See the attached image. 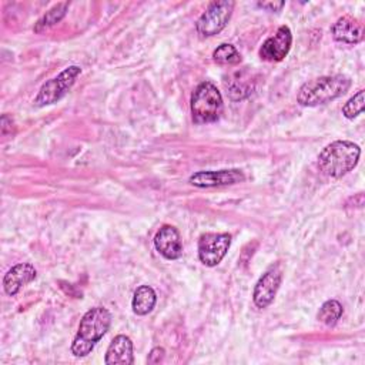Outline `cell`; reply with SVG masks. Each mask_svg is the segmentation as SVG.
Returning a JSON list of instances; mask_svg holds the SVG:
<instances>
[{
  "label": "cell",
  "instance_id": "6da1fadb",
  "mask_svg": "<svg viewBox=\"0 0 365 365\" xmlns=\"http://www.w3.org/2000/svg\"><path fill=\"white\" fill-rule=\"evenodd\" d=\"M111 325V314L104 307L90 308L81 318L78 331L71 344V354L77 358L87 356L96 344L106 335Z\"/></svg>",
  "mask_w": 365,
  "mask_h": 365
},
{
  "label": "cell",
  "instance_id": "7a4b0ae2",
  "mask_svg": "<svg viewBox=\"0 0 365 365\" xmlns=\"http://www.w3.org/2000/svg\"><path fill=\"white\" fill-rule=\"evenodd\" d=\"M361 155L358 144L348 140H336L322 148L318 155V168L322 174L339 178L352 171Z\"/></svg>",
  "mask_w": 365,
  "mask_h": 365
},
{
  "label": "cell",
  "instance_id": "3957f363",
  "mask_svg": "<svg viewBox=\"0 0 365 365\" xmlns=\"http://www.w3.org/2000/svg\"><path fill=\"white\" fill-rule=\"evenodd\" d=\"M349 87L351 78L344 74L317 77L299 87L297 101L304 107H315L344 96Z\"/></svg>",
  "mask_w": 365,
  "mask_h": 365
},
{
  "label": "cell",
  "instance_id": "277c9868",
  "mask_svg": "<svg viewBox=\"0 0 365 365\" xmlns=\"http://www.w3.org/2000/svg\"><path fill=\"white\" fill-rule=\"evenodd\" d=\"M190 108L194 123H214L221 117L224 111L222 96L212 83L202 81L197 86L191 96Z\"/></svg>",
  "mask_w": 365,
  "mask_h": 365
},
{
  "label": "cell",
  "instance_id": "5b68a950",
  "mask_svg": "<svg viewBox=\"0 0 365 365\" xmlns=\"http://www.w3.org/2000/svg\"><path fill=\"white\" fill-rule=\"evenodd\" d=\"M81 68L78 66H70L64 68L58 76L47 80L38 90L34 104L37 107L48 106L57 103L60 98H63L68 90L76 83V78L80 76Z\"/></svg>",
  "mask_w": 365,
  "mask_h": 365
},
{
  "label": "cell",
  "instance_id": "8992f818",
  "mask_svg": "<svg viewBox=\"0 0 365 365\" xmlns=\"http://www.w3.org/2000/svg\"><path fill=\"white\" fill-rule=\"evenodd\" d=\"M235 3L231 0H220L208 4L205 11L195 23V30L202 37L218 34L230 21Z\"/></svg>",
  "mask_w": 365,
  "mask_h": 365
},
{
  "label": "cell",
  "instance_id": "52a82bcc",
  "mask_svg": "<svg viewBox=\"0 0 365 365\" xmlns=\"http://www.w3.org/2000/svg\"><path fill=\"white\" fill-rule=\"evenodd\" d=\"M231 245L228 232H205L198 240V258L205 267L218 265Z\"/></svg>",
  "mask_w": 365,
  "mask_h": 365
},
{
  "label": "cell",
  "instance_id": "ba28073f",
  "mask_svg": "<svg viewBox=\"0 0 365 365\" xmlns=\"http://www.w3.org/2000/svg\"><path fill=\"white\" fill-rule=\"evenodd\" d=\"M282 282V267L279 262L272 264L257 281L252 292V301L257 308H267L275 298Z\"/></svg>",
  "mask_w": 365,
  "mask_h": 365
},
{
  "label": "cell",
  "instance_id": "9c48e42d",
  "mask_svg": "<svg viewBox=\"0 0 365 365\" xmlns=\"http://www.w3.org/2000/svg\"><path fill=\"white\" fill-rule=\"evenodd\" d=\"M292 44V33L288 26H279L275 34L269 36L259 47V57L265 61H281L284 60Z\"/></svg>",
  "mask_w": 365,
  "mask_h": 365
},
{
  "label": "cell",
  "instance_id": "30bf717a",
  "mask_svg": "<svg viewBox=\"0 0 365 365\" xmlns=\"http://www.w3.org/2000/svg\"><path fill=\"white\" fill-rule=\"evenodd\" d=\"M245 175L238 168H228V170H218V171H198L190 177V184L200 188H210V187H222V185H232L242 182Z\"/></svg>",
  "mask_w": 365,
  "mask_h": 365
},
{
  "label": "cell",
  "instance_id": "8fae6325",
  "mask_svg": "<svg viewBox=\"0 0 365 365\" xmlns=\"http://www.w3.org/2000/svg\"><path fill=\"white\" fill-rule=\"evenodd\" d=\"M155 250L165 259H178L182 255V242L180 232L173 225H163L154 237Z\"/></svg>",
  "mask_w": 365,
  "mask_h": 365
},
{
  "label": "cell",
  "instance_id": "7c38bea8",
  "mask_svg": "<svg viewBox=\"0 0 365 365\" xmlns=\"http://www.w3.org/2000/svg\"><path fill=\"white\" fill-rule=\"evenodd\" d=\"M331 34L335 41L354 46L364 40V24L351 16H342L332 24Z\"/></svg>",
  "mask_w": 365,
  "mask_h": 365
},
{
  "label": "cell",
  "instance_id": "4fadbf2b",
  "mask_svg": "<svg viewBox=\"0 0 365 365\" xmlns=\"http://www.w3.org/2000/svg\"><path fill=\"white\" fill-rule=\"evenodd\" d=\"M36 275L37 271L30 262H20L13 265L3 278L4 292L10 297L16 295L24 285L30 284Z\"/></svg>",
  "mask_w": 365,
  "mask_h": 365
},
{
  "label": "cell",
  "instance_id": "5bb4252c",
  "mask_svg": "<svg viewBox=\"0 0 365 365\" xmlns=\"http://www.w3.org/2000/svg\"><path fill=\"white\" fill-rule=\"evenodd\" d=\"M104 362L107 365H131L134 364V356H133V342L128 336L125 335H117L114 339L110 342Z\"/></svg>",
  "mask_w": 365,
  "mask_h": 365
},
{
  "label": "cell",
  "instance_id": "9a60e30c",
  "mask_svg": "<svg viewBox=\"0 0 365 365\" xmlns=\"http://www.w3.org/2000/svg\"><path fill=\"white\" fill-rule=\"evenodd\" d=\"M254 86V78L248 70L237 71L230 77V80H227V93L234 101L244 100L252 93Z\"/></svg>",
  "mask_w": 365,
  "mask_h": 365
},
{
  "label": "cell",
  "instance_id": "2e32d148",
  "mask_svg": "<svg viewBox=\"0 0 365 365\" xmlns=\"http://www.w3.org/2000/svg\"><path fill=\"white\" fill-rule=\"evenodd\" d=\"M157 302V294L150 285H140L133 295V311L137 315H147L153 311Z\"/></svg>",
  "mask_w": 365,
  "mask_h": 365
},
{
  "label": "cell",
  "instance_id": "e0dca14e",
  "mask_svg": "<svg viewBox=\"0 0 365 365\" xmlns=\"http://www.w3.org/2000/svg\"><path fill=\"white\" fill-rule=\"evenodd\" d=\"M67 9H68V3H58V4H54L51 9H48L36 23L34 26V31L36 33H41L47 29H50L51 26L57 24L58 21L63 20V17L66 16L67 13Z\"/></svg>",
  "mask_w": 365,
  "mask_h": 365
},
{
  "label": "cell",
  "instance_id": "ac0fdd59",
  "mask_svg": "<svg viewBox=\"0 0 365 365\" xmlns=\"http://www.w3.org/2000/svg\"><path fill=\"white\" fill-rule=\"evenodd\" d=\"M342 312H344V308L339 301L328 299L321 305V308L317 314V318L319 322H322L328 327H332L339 321V318L342 317Z\"/></svg>",
  "mask_w": 365,
  "mask_h": 365
},
{
  "label": "cell",
  "instance_id": "d6986e66",
  "mask_svg": "<svg viewBox=\"0 0 365 365\" xmlns=\"http://www.w3.org/2000/svg\"><path fill=\"white\" fill-rule=\"evenodd\" d=\"M212 60L221 66H235L241 63V54L232 44L222 43L214 50Z\"/></svg>",
  "mask_w": 365,
  "mask_h": 365
},
{
  "label": "cell",
  "instance_id": "ffe728a7",
  "mask_svg": "<svg viewBox=\"0 0 365 365\" xmlns=\"http://www.w3.org/2000/svg\"><path fill=\"white\" fill-rule=\"evenodd\" d=\"M364 90H359L354 97H351L342 107V114L348 120H354L358 114L364 111Z\"/></svg>",
  "mask_w": 365,
  "mask_h": 365
},
{
  "label": "cell",
  "instance_id": "44dd1931",
  "mask_svg": "<svg viewBox=\"0 0 365 365\" xmlns=\"http://www.w3.org/2000/svg\"><path fill=\"white\" fill-rule=\"evenodd\" d=\"M164 355H165L164 348L155 346V348H153V349L150 351L147 361H148V364H158V362H161V361L164 359Z\"/></svg>",
  "mask_w": 365,
  "mask_h": 365
},
{
  "label": "cell",
  "instance_id": "7402d4cb",
  "mask_svg": "<svg viewBox=\"0 0 365 365\" xmlns=\"http://www.w3.org/2000/svg\"><path fill=\"white\" fill-rule=\"evenodd\" d=\"M258 7L267 10V11H279L284 6H285V1H258L257 3Z\"/></svg>",
  "mask_w": 365,
  "mask_h": 365
},
{
  "label": "cell",
  "instance_id": "603a6c76",
  "mask_svg": "<svg viewBox=\"0 0 365 365\" xmlns=\"http://www.w3.org/2000/svg\"><path fill=\"white\" fill-rule=\"evenodd\" d=\"M11 125H13L11 117H9L7 114H3L1 120H0V130H1V135L3 137H6L9 134L7 130H10V133H11Z\"/></svg>",
  "mask_w": 365,
  "mask_h": 365
}]
</instances>
